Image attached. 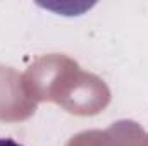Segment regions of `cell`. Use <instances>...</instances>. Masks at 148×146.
Returning <instances> with one entry per match:
<instances>
[{"label":"cell","instance_id":"cell-1","mask_svg":"<svg viewBox=\"0 0 148 146\" xmlns=\"http://www.w3.org/2000/svg\"><path fill=\"white\" fill-rule=\"evenodd\" d=\"M0 146H23L19 143H16L14 139H9V138H0Z\"/></svg>","mask_w":148,"mask_h":146}]
</instances>
